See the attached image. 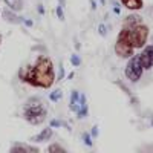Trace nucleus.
Here are the masks:
<instances>
[{
  "label": "nucleus",
  "instance_id": "nucleus-12",
  "mask_svg": "<svg viewBox=\"0 0 153 153\" xmlns=\"http://www.w3.org/2000/svg\"><path fill=\"white\" fill-rule=\"evenodd\" d=\"M69 109H71L72 112H78V109H80V92H78V91H72V92H71Z\"/></svg>",
  "mask_w": 153,
  "mask_h": 153
},
{
  "label": "nucleus",
  "instance_id": "nucleus-8",
  "mask_svg": "<svg viewBox=\"0 0 153 153\" xmlns=\"http://www.w3.org/2000/svg\"><path fill=\"white\" fill-rule=\"evenodd\" d=\"M2 16H3V19H5L8 23H12V25H20V23L23 22V17L17 16V12L12 11V9H9V8H5V9L2 11Z\"/></svg>",
  "mask_w": 153,
  "mask_h": 153
},
{
  "label": "nucleus",
  "instance_id": "nucleus-15",
  "mask_svg": "<svg viewBox=\"0 0 153 153\" xmlns=\"http://www.w3.org/2000/svg\"><path fill=\"white\" fill-rule=\"evenodd\" d=\"M49 126L52 127V129H57V127H66L68 130H71V127L65 123V121H60V120H57V118H54V120H51V123H49Z\"/></svg>",
  "mask_w": 153,
  "mask_h": 153
},
{
  "label": "nucleus",
  "instance_id": "nucleus-17",
  "mask_svg": "<svg viewBox=\"0 0 153 153\" xmlns=\"http://www.w3.org/2000/svg\"><path fill=\"white\" fill-rule=\"evenodd\" d=\"M65 76H66V69H65V66H63V63H60V71H58V75L55 78V83L63 81V80H65Z\"/></svg>",
  "mask_w": 153,
  "mask_h": 153
},
{
  "label": "nucleus",
  "instance_id": "nucleus-25",
  "mask_svg": "<svg viewBox=\"0 0 153 153\" xmlns=\"http://www.w3.org/2000/svg\"><path fill=\"white\" fill-rule=\"evenodd\" d=\"M91 5H92V9H97V2L95 0H91Z\"/></svg>",
  "mask_w": 153,
  "mask_h": 153
},
{
  "label": "nucleus",
  "instance_id": "nucleus-5",
  "mask_svg": "<svg viewBox=\"0 0 153 153\" xmlns=\"http://www.w3.org/2000/svg\"><path fill=\"white\" fill-rule=\"evenodd\" d=\"M124 74L127 76V80H130L132 83H138L141 80V76L144 74V68L141 65V61H139V55H132L129 58L126 65V69H124Z\"/></svg>",
  "mask_w": 153,
  "mask_h": 153
},
{
  "label": "nucleus",
  "instance_id": "nucleus-18",
  "mask_svg": "<svg viewBox=\"0 0 153 153\" xmlns=\"http://www.w3.org/2000/svg\"><path fill=\"white\" fill-rule=\"evenodd\" d=\"M71 63H72V66H74V68H78V66L81 65V58H80V55H78V54H72V55H71Z\"/></svg>",
  "mask_w": 153,
  "mask_h": 153
},
{
  "label": "nucleus",
  "instance_id": "nucleus-13",
  "mask_svg": "<svg viewBox=\"0 0 153 153\" xmlns=\"http://www.w3.org/2000/svg\"><path fill=\"white\" fill-rule=\"evenodd\" d=\"M5 5L12 11L20 12L23 9V0H5Z\"/></svg>",
  "mask_w": 153,
  "mask_h": 153
},
{
  "label": "nucleus",
  "instance_id": "nucleus-10",
  "mask_svg": "<svg viewBox=\"0 0 153 153\" xmlns=\"http://www.w3.org/2000/svg\"><path fill=\"white\" fill-rule=\"evenodd\" d=\"M124 8L130 11H139L144 8V0H120Z\"/></svg>",
  "mask_w": 153,
  "mask_h": 153
},
{
  "label": "nucleus",
  "instance_id": "nucleus-6",
  "mask_svg": "<svg viewBox=\"0 0 153 153\" xmlns=\"http://www.w3.org/2000/svg\"><path fill=\"white\" fill-rule=\"evenodd\" d=\"M139 61H141L144 71H149L153 68V45L146 46L143 49V52L139 54Z\"/></svg>",
  "mask_w": 153,
  "mask_h": 153
},
{
  "label": "nucleus",
  "instance_id": "nucleus-4",
  "mask_svg": "<svg viewBox=\"0 0 153 153\" xmlns=\"http://www.w3.org/2000/svg\"><path fill=\"white\" fill-rule=\"evenodd\" d=\"M115 54L120 58H130L135 54V48L130 45L129 38H127L126 28H121L118 37H117V43H115Z\"/></svg>",
  "mask_w": 153,
  "mask_h": 153
},
{
  "label": "nucleus",
  "instance_id": "nucleus-26",
  "mask_svg": "<svg viewBox=\"0 0 153 153\" xmlns=\"http://www.w3.org/2000/svg\"><path fill=\"white\" fill-rule=\"evenodd\" d=\"M113 11L117 12V14H120V6L118 5H115V8H113Z\"/></svg>",
  "mask_w": 153,
  "mask_h": 153
},
{
  "label": "nucleus",
  "instance_id": "nucleus-24",
  "mask_svg": "<svg viewBox=\"0 0 153 153\" xmlns=\"http://www.w3.org/2000/svg\"><path fill=\"white\" fill-rule=\"evenodd\" d=\"M91 135H92V138H97V136H98V126H94V127H92Z\"/></svg>",
  "mask_w": 153,
  "mask_h": 153
},
{
  "label": "nucleus",
  "instance_id": "nucleus-21",
  "mask_svg": "<svg viewBox=\"0 0 153 153\" xmlns=\"http://www.w3.org/2000/svg\"><path fill=\"white\" fill-rule=\"evenodd\" d=\"M98 32H100V35L106 37V35H107V26H106V25H103V23H101L100 26H98Z\"/></svg>",
  "mask_w": 153,
  "mask_h": 153
},
{
  "label": "nucleus",
  "instance_id": "nucleus-22",
  "mask_svg": "<svg viewBox=\"0 0 153 153\" xmlns=\"http://www.w3.org/2000/svg\"><path fill=\"white\" fill-rule=\"evenodd\" d=\"M25 26H28V28H32L34 26V22L32 20H29V19H23V22H22Z\"/></svg>",
  "mask_w": 153,
  "mask_h": 153
},
{
  "label": "nucleus",
  "instance_id": "nucleus-3",
  "mask_svg": "<svg viewBox=\"0 0 153 153\" xmlns=\"http://www.w3.org/2000/svg\"><path fill=\"white\" fill-rule=\"evenodd\" d=\"M123 28H126L127 38H129L130 45L135 49H141L146 46L147 38H149V26L144 22H139L135 25H123Z\"/></svg>",
  "mask_w": 153,
  "mask_h": 153
},
{
  "label": "nucleus",
  "instance_id": "nucleus-9",
  "mask_svg": "<svg viewBox=\"0 0 153 153\" xmlns=\"http://www.w3.org/2000/svg\"><path fill=\"white\" fill-rule=\"evenodd\" d=\"M76 118L78 120H84L87 115H89V106H87V100H86V95L80 94V109L78 112H75Z\"/></svg>",
  "mask_w": 153,
  "mask_h": 153
},
{
  "label": "nucleus",
  "instance_id": "nucleus-11",
  "mask_svg": "<svg viewBox=\"0 0 153 153\" xmlns=\"http://www.w3.org/2000/svg\"><path fill=\"white\" fill-rule=\"evenodd\" d=\"M11 153H19V152H31V153H38V147H34V146H28V144H14L11 149H9Z\"/></svg>",
  "mask_w": 153,
  "mask_h": 153
},
{
  "label": "nucleus",
  "instance_id": "nucleus-20",
  "mask_svg": "<svg viewBox=\"0 0 153 153\" xmlns=\"http://www.w3.org/2000/svg\"><path fill=\"white\" fill-rule=\"evenodd\" d=\"M48 152H51V153H52V152H63V153H65L66 149L61 147L60 144H51V146L48 147Z\"/></svg>",
  "mask_w": 153,
  "mask_h": 153
},
{
  "label": "nucleus",
  "instance_id": "nucleus-1",
  "mask_svg": "<svg viewBox=\"0 0 153 153\" xmlns=\"http://www.w3.org/2000/svg\"><path fill=\"white\" fill-rule=\"evenodd\" d=\"M19 78L32 87L51 89L57 78L54 61L48 55H38L32 66H28L26 69H20Z\"/></svg>",
  "mask_w": 153,
  "mask_h": 153
},
{
  "label": "nucleus",
  "instance_id": "nucleus-23",
  "mask_svg": "<svg viewBox=\"0 0 153 153\" xmlns=\"http://www.w3.org/2000/svg\"><path fill=\"white\" fill-rule=\"evenodd\" d=\"M37 11H38V14H40V16H45V6H43V3L37 5Z\"/></svg>",
  "mask_w": 153,
  "mask_h": 153
},
{
  "label": "nucleus",
  "instance_id": "nucleus-7",
  "mask_svg": "<svg viewBox=\"0 0 153 153\" xmlns=\"http://www.w3.org/2000/svg\"><path fill=\"white\" fill-rule=\"evenodd\" d=\"M54 135V130H52V127H46V129H43L40 133H37L34 136H31V141L32 143H45V141H49L51 138H52Z\"/></svg>",
  "mask_w": 153,
  "mask_h": 153
},
{
  "label": "nucleus",
  "instance_id": "nucleus-29",
  "mask_svg": "<svg viewBox=\"0 0 153 153\" xmlns=\"http://www.w3.org/2000/svg\"><path fill=\"white\" fill-rule=\"evenodd\" d=\"M100 3H101V5L104 6V5H106V0H100Z\"/></svg>",
  "mask_w": 153,
  "mask_h": 153
},
{
  "label": "nucleus",
  "instance_id": "nucleus-27",
  "mask_svg": "<svg viewBox=\"0 0 153 153\" xmlns=\"http://www.w3.org/2000/svg\"><path fill=\"white\" fill-rule=\"evenodd\" d=\"M74 75H75V74H74V72H71V74L68 75V80H72V78H74Z\"/></svg>",
  "mask_w": 153,
  "mask_h": 153
},
{
  "label": "nucleus",
  "instance_id": "nucleus-30",
  "mask_svg": "<svg viewBox=\"0 0 153 153\" xmlns=\"http://www.w3.org/2000/svg\"><path fill=\"white\" fill-rule=\"evenodd\" d=\"M2 40H3V37H2V34H0V43H2Z\"/></svg>",
  "mask_w": 153,
  "mask_h": 153
},
{
  "label": "nucleus",
  "instance_id": "nucleus-28",
  "mask_svg": "<svg viewBox=\"0 0 153 153\" xmlns=\"http://www.w3.org/2000/svg\"><path fill=\"white\" fill-rule=\"evenodd\" d=\"M58 3H60V5H63V6H65V5H66V0H58Z\"/></svg>",
  "mask_w": 153,
  "mask_h": 153
},
{
  "label": "nucleus",
  "instance_id": "nucleus-16",
  "mask_svg": "<svg viewBox=\"0 0 153 153\" xmlns=\"http://www.w3.org/2000/svg\"><path fill=\"white\" fill-rule=\"evenodd\" d=\"M81 139H83L84 146H87L89 149H91V147L94 146V141H92V135H91V133H87V132H83V135H81Z\"/></svg>",
  "mask_w": 153,
  "mask_h": 153
},
{
  "label": "nucleus",
  "instance_id": "nucleus-14",
  "mask_svg": "<svg viewBox=\"0 0 153 153\" xmlns=\"http://www.w3.org/2000/svg\"><path fill=\"white\" fill-rule=\"evenodd\" d=\"M61 98H63V91L61 89H55V91H52L49 94V100L52 101V103H58Z\"/></svg>",
  "mask_w": 153,
  "mask_h": 153
},
{
  "label": "nucleus",
  "instance_id": "nucleus-2",
  "mask_svg": "<svg viewBox=\"0 0 153 153\" xmlns=\"http://www.w3.org/2000/svg\"><path fill=\"white\" fill-rule=\"evenodd\" d=\"M48 109L42 98L31 97L23 106V118L32 126H40L46 121Z\"/></svg>",
  "mask_w": 153,
  "mask_h": 153
},
{
  "label": "nucleus",
  "instance_id": "nucleus-19",
  "mask_svg": "<svg viewBox=\"0 0 153 153\" xmlns=\"http://www.w3.org/2000/svg\"><path fill=\"white\" fill-rule=\"evenodd\" d=\"M55 12H57V19H58V20H61V22L65 20V6L58 3V6H57Z\"/></svg>",
  "mask_w": 153,
  "mask_h": 153
}]
</instances>
